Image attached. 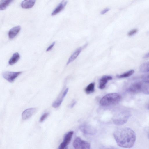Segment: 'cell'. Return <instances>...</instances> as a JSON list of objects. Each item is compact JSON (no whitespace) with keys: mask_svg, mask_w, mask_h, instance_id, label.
I'll use <instances>...</instances> for the list:
<instances>
[{"mask_svg":"<svg viewBox=\"0 0 149 149\" xmlns=\"http://www.w3.org/2000/svg\"><path fill=\"white\" fill-rule=\"evenodd\" d=\"M113 136L118 145L121 147L126 148L132 147L136 139L134 132L128 127L117 129L113 133Z\"/></svg>","mask_w":149,"mask_h":149,"instance_id":"1","label":"cell"},{"mask_svg":"<svg viewBox=\"0 0 149 149\" xmlns=\"http://www.w3.org/2000/svg\"><path fill=\"white\" fill-rule=\"evenodd\" d=\"M121 99V96L116 93H111L104 96L100 101V103L103 106H108L118 103Z\"/></svg>","mask_w":149,"mask_h":149,"instance_id":"2","label":"cell"},{"mask_svg":"<svg viewBox=\"0 0 149 149\" xmlns=\"http://www.w3.org/2000/svg\"><path fill=\"white\" fill-rule=\"evenodd\" d=\"M73 145L75 149H90V143L77 137L74 140Z\"/></svg>","mask_w":149,"mask_h":149,"instance_id":"3","label":"cell"},{"mask_svg":"<svg viewBox=\"0 0 149 149\" xmlns=\"http://www.w3.org/2000/svg\"><path fill=\"white\" fill-rule=\"evenodd\" d=\"M22 72L5 71L2 73V76L4 78L10 83L14 82L15 80L22 73Z\"/></svg>","mask_w":149,"mask_h":149,"instance_id":"4","label":"cell"},{"mask_svg":"<svg viewBox=\"0 0 149 149\" xmlns=\"http://www.w3.org/2000/svg\"><path fill=\"white\" fill-rule=\"evenodd\" d=\"M130 116L128 113H125L119 115L113 119V122L117 125H122L125 123Z\"/></svg>","mask_w":149,"mask_h":149,"instance_id":"5","label":"cell"},{"mask_svg":"<svg viewBox=\"0 0 149 149\" xmlns=\"http://www.w3.org/2000/svg\"><path fill=\"white\" fill-rule=\"evenodd\" d=\"M79 128L83 133L87 135H94L96 132V130L95 128L87 124L81 125Z\"/></svg>","mask_w":149,"mask_h":149,"instance_id":"6","label":"cell"},{"mask_svg":"<svg viewBox=\"0 0 149 149\" xmlns=\"http://www.w3.org/2000/svg\"><path fill=\"white\" fill-rule=\"evenodd\" d=\"M143 83L141 82H135L131 85L127 91L132 93H137L141 91Z\"/></svg>","mask_w":149,"mask_h":149,"instance_id":"7","label":"cell"},{"mask_svg":"<svg viewBox=\"0 0 149 149\" xmlns=\"http://www.w3.org/2000/svg\"><path fill=\"white\" fill-rule=\"evenodd\" d=\"M37 110L36 108H31L25 110L22 114V120H25L30 118L36 112Z\"/></svg>","mask_w":149,"mask_h":149,"instance_id":"8","label":"cell"},{"mask_svg":"<svg viewBox=\"0 0 149 149\" xmlns=\"http://www.w3.org/2000/svg\"><path fill=\"white\" fill-rule=\"evenodd\" d=\"M67 3V1H62L53 11L51 15H54L62 11L64 8Z\"/></svg>","mask_w":149,"mask_h":149,"instance_id":"9","label":"cell"},{"mask_svg":"<svg viewBox=\"0 0 149 149\" xmlns=\"http://www.w3.org/2000/svg\"><path fill=\"white\" fill-rule=\"evenodd\" d=\"M21 29L20 26H15L11 28L9 31L8 35L10 39H13L18 34Z\"/></svg>","mask_w":149,"mask_h":149,"instance_id":"10","label":"cell"},{"mask_svg":"<svg viewBox=\"0 0 149 149\" xmlns=\"http://www.w3.org/2000/svg\"><path fill=\"white\" fill-rule=\"evenodd\" d=\"M112 79V77L110 76H103L100 80L99 86L100 88L103 89L104 88L108 81Z\"/></svg>","mask_w":149,"mask_h":149,"instance_id":"11","label":"cell"},{"mask_svg":"<svg viewBox=\"0 0 149 149\" xmlns=\"http://www.w3.org/2000/svg\"><path fill=\"white\" fill-rule=\"evenodd\" d=\"M35 1H36L33 0H24L21 3V7L24 9L30 8L33 6Z\"/></svg>","mask_w":149,"mask_h":149,"instance_id":"12","label":"cell"},{"mask_svg":"<svg viewBox=\"0 0 149 149\" xmlns=\"http://www.w3.org/2000/svg\"><path fill=\"white\" fill-rule=\"evenodd\" d=\"M82 49V47H80L76 50L74 53H73L69 58L67 63V65L69 64L76 59L80 54Z\"/></svg>","mask_w":149,"mask_h":149,"instance_id":"13","label":"cell"},{"mask_svg":"<svg viewBox=\"0 0 149 149\" xmlns=\"http://www.w3.org/2000/svg\"><path fill=\"white\" fill-rule=\"evenodd\" d=\"M20 58L19 54L18 52L14 53L8 61L9 64L10 65H14L18 61Z\"/></svg>","mask_w":149,"mask_h":149,"instance_id":"14","label":"cell"},{"mask_svg":"<svg viewBox=\"0 0 149 149\" xmlns=\"http://www.w3.org/2000/svg\"><path fill=\"white\" fill-rule=\"evenodd\" d=\"M11 0H2L0 1V10H1L5 9L13 1Z\"/></svg>","mask_w":149,"mask_h":149,"instance_id":"15","label":"cell"},{"mask_svg":"<svg viewBox=\"0 0 149 149\" xmlns=\"http://www.w3.org/2000/svg\"><path fill=\"white\" fill-rule=\"evenodd\" d=\"M73 134V132L70 131L67 133L64 136L63 142L68 145L70 143Z\"/></svg>","mask_w":149,"mask_h":149,"instance_id":"16","label":"cell"},{"mask_svg":"<svg viewBox=\"0 0 149 149\" xmlns=\"http://www.w3.org/2000/svg\"><path fill=\"white\" fill-rule=\"evenodd\" d=\"M95 83H92L89 84L85 88V91L87 94L93 93L94 91Z\"/></svg>","mask_w":149,"mask_h":149,"instance_id":"17","label":"cell"},{"mask_svg":"<svg viewBox=\"0 0 149 149\" xmlns=\"http://www.w3.org/2000/svg\"><path fill=\"white\" fill-rule=\"evenodd\" d=\"M140 70L142 72H149V62L142 64L140 67Z\"/></svg>","mask_w":149,"mask_h":149,"instance_id":"18","label":"cell"},{"mask_svg":"<svg viewBox=\"0 0 149 149\" xmlns=\"http://www.w3.org/2000/svg\"><path fill=\"white\" fill-rule=\"evenodd\" d=\"M134 72V70H130L127 72L120 75L117 76V77L120 78H127L132 75Z\"/></svg>","mask_w":149,"mask_h":149,"instance_id":"19","label":"cell"},{"mask_svg":"<svg viewBox=\"0 0 149 149\" xmlns=\"http://www.w3.org/2000/svg\"><path fill=\"white\" fill-rule=\"evenodd\" d=\"M64 98L61 95V97L57 99L53 103L52 106L54 108H56L59 107L61 104Z\"/></svg>","mask_w":149,"mask_h":149,"instance_id":"20","label":"cell"},{"mask_svg":"<svg viewBox=\"0 0 149 149\" xmlns=\"http://www.w3.org/2000/svg\"><path fill=\"white\" fill-rule=\"evenodd\" d=\"M141 91L144 94H149V84L143 83Z\"/></svg>","mask_w":149,"mask_h":149,"instance_id":"21","label":"cell"},{"mask_svg":"<svg viewBox=\"0 0 149 149\" xmlns=\"http://www.w3.org/2000/svg\"><path fill=\"white\" fill-rule=\"evenodd\" d=\"M142 79L144 83L149 84V73L143 76Z\"/></svg>","mask_w":149,"mask_h":149,"instance_id":"22","label":"cell"},{"mask_svg":"<svg viewBox=\"0 0 149 149\" xmlns=\"http://www.w3.org/2000/svg\"><path fill=\"white\" fill-rule=\"evenodd\" d=\"M49 114V113L48 112L44 113L41 117L40 119V122H42L48 116Z\"/></svg>","mask_w":149,"mask_h":149,"instance_id":"23","label":"cell"},{"mask_svg":"<svg viewBox=\"0 0 149 149\" xmlns=\"http://www.w3.org/2000/svg\"><path fill=\"white\" fill-rule=\"evenodd\" d=\"M138 31V30L136 29H133L130 31L128 33V35L129 36H132L135 34Z\"/></svg>","mask_w":149,"mask_h":149,"instance_id":"24","label":"cell"},{"mask_svg":"<svg viewBox=\"0 0 149 149\" xmlns=\"http://www.w3.org/2000/svg\"><path fill=\"white\" fill-rule=\"evenodd\" d=\"M68 145L64 142H63L59 146L58 149H65Z\"/></svg>","mask_w":149,"mask_h":149,"instance_id":"25","label":"cell"},{"mask_svg":"<svg viewBox=\"0 0 149 149\" xmlns=\"http://www.w3.org/2000/svg\"><path fill=\"white\" fill-rule=\"evenodd\" d=\"M99 149H117L116 148L111 146H102Z\"/></svg>","mask_w":149,"mask_h":149,"instance_id":"26","label":"cell"},{"mask_svg":"<svg viewBox=\"0 0 149 149\" xmlns=\"http://www.w3.org/2000/svg\"><path fill=\"white\" fill-rule=\"evenodd\" d=\"M55 42H52V44H51V45H50L47 48V49H46V51H49L50 50L52 49V48L55 45Z\"/></svg>","mask_w":149,"mask_h":149,"instance_id":"27","label":"cell"},{"mask_svg":"<svg viewBox=\"0 0 149 149\" xmlns=\"http://www.w3.org/2000/svg\"><path fill=\"white\" fill-rule=\"evenodd\" d=\"M109 8H106L102 11L100 13L101 14H104L107 13V11H109Z\"/></svg>","mask_w":149,"mask_h":149,"instance_id":"28","label":"cell"},{"mask_svg":"<svg viewBox=\"0 0 149 149\" xmlns=\"http://www.w3.org/2000/svg\"><path fill=\"white\" fill-rule=\"evenodd\" d=\"M68 91V88H66L65 91L63 92V93L62 94V95L63 97H65V96L66 95Z\"/></svg>","mask_w":149,"mask_h":149,"instance_id":"29","label":"cell"},{"mask_svg":"<svg viewBox=\"0 0 149 149\" xmlns=\"http://www.w3.org/2000/svg\"><path fill=\"white\" fill-rule=\"evenodd\" d=\"M76 101L75 100H73V101H72L71 105H70V107L72 108V107H73L75 105V104H76Z\"/></svg>","mask_w":149,"mask_h":149,"instance_id":"30","label":"cell"},{"mask_svg":"<svg viewBox=\"0 0 149 149\" xmlns=\"http://www.w3.org/2000/svg\"><path fill=\"white\" fill-rule=\"evenodd\" d=\"M144 58H149V52L145 54L143 57Z\"/></svg>","mask_w":149,"mask_h":149,"instance_id":"31","label":"cell"},{"mask_svg":"<svg viewBox=\"0 0 149 149\" xmlns=\"http://www.w3.org/2000/svg\"><path fill=\"white\" fill-rule=\"evenodd\" d=\"M147 109L149 110V104H148L147 107Z\"/></svg>","mask_w":149,"mask_h":149,"instance_id":"32","label":"cell"}]
</instances>
